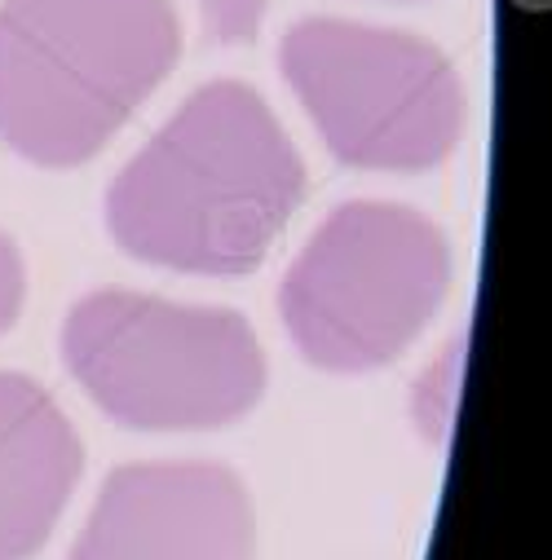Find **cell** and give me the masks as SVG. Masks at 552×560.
Instances as JSON below:
<instances>
[{
    "mask_svg": "<svg viewBox=\"0 0 552 560\" xmlns=\"http://www.w3.org/2000/svg\"><path fill=\"white\" fill-rule=\"evenodd\" d=\"M306 199V164L265 97L239 80L195 89L106 195L119 252L177 273H252Z\"/></svg>",
    "mask_w": 552,
    "mask_h": 560,
    "instance_id": "1",
    "label": "cell"
},
{
    "mask_svg": "<svg viewBox=\"0 0 552 560\" xmlns=\"http://www.w3.org/2000/svg\"><path fill=\"white\" fill-rule=\"evenodd\" d=\"M177 58L173 0H5L0 142L36 168L89 164Z\"/></svg>",
    "mask_w": 552,
    "mask_h": 560,
    "instance_id": "2",
    "label": "cell"
},
{
    "mask_svg": "<svg viewBox=\"0 0 552 560\" xmlns=\"http://www.w3.org/2000/svg\"><path fill=\"white\" fill-rule=\"evenodd\" d=\"M62 362L97 410L142 433L226 429L265 393V353L239 310L115 288L71 305Z\"/></svg>",
    "mask_w": 552,
    "mask_h": 560,
    "instance_id": "3",
    "label": "cell"
},
{
    "mask_svg": "<svg viewBox=\"0 0 552 560\" xmlns=\"http://www.w3.org/2000/svg\"><path fill=\"white\" fill-rule=\"evenodd\" d=\"M451 288V243L416 208L341 203L301 247L279 288V314L319 371L363 375L421 340Z\"/></svg>",
    "mask_w": 552,
    "mask_h": 560,
    "instance_id": "4",
    "label": "cell"
},
{
    "mask_svg": "<svg viewBox=\"0 0 552 560\" xmlns=\"http://www.w3.org/2000/svg\"><path fill=\"white\" fill-rule=\"evenodd\" d=\"M279 67L345 168L425 173L460 147V75L421 36L349 19H301L279 45Z\"/></svg>",
    "mask_w": 552,
    "mask_h": 560,
    "instance_id": "5",
    "label": "cell"
},
{
    "mask_svg": "<svg viewBox=\"0 0 552 560\" xmlns=\"http://www.w3.org/2000/svg\"><path fill=\"white\" fill-rule=\"evenodd\" d=\"M256 516L226 464H124L106 477L71 560H252Z\"/></svg>",
    "mask_w": 552,
    "mask_h": 560,
    "instance_id": "6",
    "label": "cell"
},
{
    "mask_svg": "<svg viewBox=\"0 0 552 560\" xmlns=\"http://www.w3.org/2000/svg\"><path fill=\"white\" fill-rule=\"evenodd\" d=\"M84 468L62 406L27 375L0 371V560H27L54 534Z\"/></svg>",
    "mask_w": 552,
    "mask_h": 560,
    "instance_id": "7",
    "label": "cell"
},
{
    "mask_svg": "<svg viewBox=\"0 0 552 560\" xmlns=\"http://www.w3.org/2000/svg\"><path fill=\"white\" fill-rule=\"evenodd\" d=\"M265 19V0H199L208 45H252Z\"/></svg>",
    "mask_w": 552,
    "mask_h": 560,
    "instance_id": "8",
    "label": "cell"
},
{
    "mask_svg": "<svg viewBox=\"0 0 552 560\" xmlns=\"http://www.w3.org/2000/svg\"><path fill=\"white\" fill-rule=\"evenodd\" d=\"M23 296H27V269H23V256H19L14 238L0 230V336H5V331L19 323Z\"/></svg>",
    "mask_w": 552,
    "mask_h": 560,
    "instance_id": "9",
    "label": "cell"
}]
</instances>
